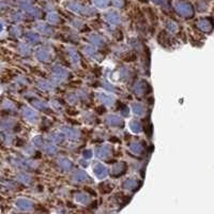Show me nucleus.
<instances>
[{
	"mask_svg": "<svg viewBox=\"0 0 214 214\" xmlns=\"http://www.w3.org/2000/svg\"><path fill=\"white\" fill-rule=\"evenodd\" d=\"M0 30H1V26H0Z\"/></svg>",
	"mask_w": 214,
	"mask_h": 214,
	"instance_id": "obj_1",
	"label": "nucleus"
}]
</instances>
